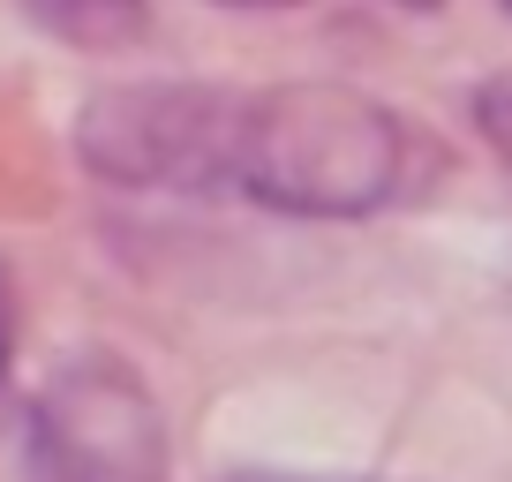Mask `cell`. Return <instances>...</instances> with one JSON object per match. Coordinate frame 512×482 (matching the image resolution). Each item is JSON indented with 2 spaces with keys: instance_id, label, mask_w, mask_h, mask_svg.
<instances>
[{
  "instance_id": "1",
  "label": "cell",
  "mask_w": 512,
  "mask_h": 482,
  "mask_svg": "<svg viewBox=\"0 0 512 482\" xmlns=\"http://www.w3.org/2000/svg\"><path fill=\"white\" fill-rule=\"evenodd\" d=\"M76 151L128 189H241L309 219L377 211L407 174L400 113L339 83H121L76 113Z\"/></svg>"
},
{
  "instance_id": "3",
  "label": "cell",
  "mask_w": 512,
  "mask_h": 482,
  "mask_svg": "<svg viewBox=\"0 0 512 482\" xmlns=\"http://www.w3.org/2000/svg\"><path fill=\"white\" fill-rule=\"evenodd\" d=\"M475 121H482V136H490V144L512 159V76L482 83V98H475Z\"/></svg>"
},
{
  "instance_id": "2",
  "label": "cell",
  "mask_w": 512,
  "mask_h": 482,
  "mask_svg": "<svg viewBox=\"0 0 512 482\" xmlns=\"http://www.w3.org/2000/svg\"><path fill=\"white\" fill-rule=\"evenodd\" d=\"M31 482H166L159 407L113 362H76L38 400Z\"/></svg>"
},
{
  "instance_id": "6",
  "label": "cell",
  "mask_w": 512,
  "mask_h": 482,
  "mask_svg": "<svg viewBox=\"0 0 512 482\" xmlns=\"http://www.w3.org/2000/svg\"><path fill=\"white\" fill-rule=\"evenodd\" d=\"M407 8H437V0H407Z\"/></svg>"
},
{
  "instance_id": "5",
  "label": "cell",
  "mask_w": 512,
  "mask_h": 482,
  "mask_svg": "<svg viewBox=\"0 0 512 482\" xmlns=\"http://www.w3.org/2000/svg\"><path fill=\"white\" fill-rule=\"evenodd\" d=\"M226 8H287V0H226Z\"/></svg>"
},
{
  "instance_id": "7",
  "label": "cell",
  "mask_w": 512,
  "mask_h": 482,
  "mask_svg": "<svg viewBox=\"0 0 512 482\" xmlns=\"http://www.w3.org/2000/svg\"><path fill=\"white\" fill-rule=\"evenodd\" d=\"M505 8H512V0H505Z\"/></svg>"
},
{
  "instance_id": "4",
  "label": "cell",
  "mask_w": 512,
  "mask_h": 482,
  "mask_svg": "<svg viewBox=\"0 0 512 482\" xmlns=\"http://www.w3.org/2000/svg\"><path fill=\"white\" fill-rule=\"evenodd\" d=\"M226 482H309V475H264V467H249V475H226Z\"/></svg>"
}]
</instances>
